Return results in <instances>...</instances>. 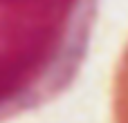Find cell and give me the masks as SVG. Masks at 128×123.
Here are the masks:
<instances>
[{
  "instance_id": "2",
  "label": "cell",
  "mask_w": 128,
  "mask_h": 123,
  "mask_svg": "<svg viewBox=\"0 0 128 123\" xmlns=\"http://www.w3.org/2000/svg\"><path fill=\"white\" fill-rule=\"evenodd\" d=\"M112 117L115 123H128V45L119 58L112 83Z\"/></svg>"
},
{
  "instance_id": "1",
  "label": "cell",
  "mask_w": 128,
  "mask_h": 123,
  "mask_svg": "<svg viewBox=\"0 0 128 123\" xmlns=\"http://www.w3.org/2000/svg\"><path fill=\"white\" fill-rule=\"evenodd\" d=\"M99 0H0V123L61 96L90 49Z\"/></svg>"
}]
</instances>
